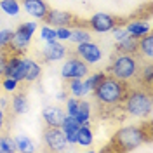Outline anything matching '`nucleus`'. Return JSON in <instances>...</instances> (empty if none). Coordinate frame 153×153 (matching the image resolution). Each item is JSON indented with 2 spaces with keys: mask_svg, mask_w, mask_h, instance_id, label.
I'll list each match as a JSON object with an SVG mask.
<instances>
[{
  "mask_svg": "<svg viewBox=\"0 0 153 153\" xmlns=\"http://www.w3.org/2000/svg\"><path fill=\"white\" fill-rule=\"evenodd\" d=\"M127 89H129V84L111 76L110 73H105L103 78L97 82V85L94 87L92 94H94L97 105L105 106V108H117L124 103Z\"/></svg>",
  "mask_w": 153,
  "mask_h": 153,
  "instance_id": "f257e3e1",
  "label": "nucleus"
},
{
  "mask_svg": "<svg viewBox=\"0 0 153 153\" xmlns=\"http://www.w3.org/2000/svg\"><path fill=\"white\" fill-rule=\"evenodd\" d=\"M146 141H152V125H127L118 129L111 137V146L106 150L132 152Z\"/></svg>",
  "mask_w": 153,
  "mask_h": 153,
  "instance_id": "f03ea898",
  "label": "nucleus"
},
{
  "mask_svg": "<svg viewBox=\"0 0 153 153\" xmlns=\"http://www.w3.org/2000/svg\"><path fill=\"white\" fill-rule=\"evenodd\" d=\"M143 63L137 61L136 54H124V52H117L115 57H111L110 63V75L122 80L125 84H134L139 82V73H141Z\"/></svg>",
  "mask_w": 153,
  "mask_h": 153,
  "instance_id": "7ed1b4c3",
  "label": "nucleus"
},
{
  "mask_svg": "<svg viewBox=\"0 0 153 153\" xmlns=\"http://www.w3.org/2000/svg\"><path fill=\"white\" fill-rule=\"evenodd\" d=\"M124 110L137 118H150L152 115V91L150 87H132L129 84L124 99Z\"/></svg>",
  "mask_w": 153,
  "mask_h": 153,
  "instance_id": "20e7f679",
  "label": "nucleus"
},
{
  "mask_svg": "<svg viewBox=\"0 0 153 153\" xmlns=\"http://www.w3.org/2000/svg\"><path fill=\"white\" fill-rule=\"evenodd\" d=\"M38 25L35 21H28V23H23V25H19L16 31L12 33V38H10V44L7 47L12 51V52H16V54H21L25 49L30 45V42H31V37H33V33L37 31Z\"/></svg>",
  "mask_w": 153,
  "mask_h": 153,
  "instance_id": "39448f33",
  "label": "nucleus"
},
{
  "mask_svg": "<svg viewBox=\"0 0 153 153\" xmlns=\"http://www.w3.org/2000/svg\"><path fill=\"white\" fill-rule=\"evenodd\" d=\"M45 25L51 26H68V28H87V21H80L76 19L71 12L66 10H57V9H49L47 16H45Z\"/></svg>",
  "mask_w": 153,
  "mask_h": 153,
  "instance_id": "423d86ee",
  "label": "nucleus"
},
{
  "mask_svg": "<svg viewBox=\"0 0 153 153\" xmlns=\"http://www.w3.org/2000/svg\"><path fill=\"white\" fill-rule=\"evenodd\" d=\"M44 144L47 146L49 152H65L68 148V141L65 137V134L61 131V127H52V125H47L44 129Z\"/></svg>",
  "mask_w": 153,
  "mask_h": 153,
  "instance_id": "0eeeda50",
  "label": "nucleus"
},
{
  "mask_svg": "<svg viewBox=\"0 0 153 153\" xmlns=\"http://www.w3.org/2000/svg\"><path fill=\"white\" fill-rule=\"evenodd\" d=\"M117 25H122V19H117L115 16L108 14V12H96L94 16L87 21V26L91 30H94L96 33H108Z\"/></svg>",
  "mask_w": 153,
  "mask_h": 153,
  "instance_id": "6e6552de",
  "label": "nucleus"
},
{
  "mask_svg": "<svg viewBox=\"0 0 153 153\" xmlns=\"http://www.w3.org/2000/svg\"><path fill=\"white\" fill-rule=\"evenodd\" d=\"M89 73V65L85 61H82L80 57H70L68 61H65V65L61 68V76L65 80L70 78H84Z\"/></svg>",
  "mask_w": 153,
  "mask_h": 153,
  "instance_id": "1a4fd4ad",
  "label": "nucleus"
},
{
  "mask_svg": "<svg viewBox=\"0 0 153 153\" xmlns=\"http://www.w3.org/2000/svg\"><path fill=\"white\" fill-rule=\"evenodd\" d=\"M75 54L82 61H85L87 65H96L101 61L103 57V51L99 49L97 44H94L92 40H87V42H82V44H76Z\"/></svg>",
  "mask_w": 153,
  "mask_h": 153,
  "instance_id": "9d476101",
  "label": "nucleus"
},
{
  "mask_svg": "<svg viewBox=\"0 0 153 153\" xmlns=\"http://www.w3.org/2000/svg\"><path fill=\"white\" fill-rule=\"evenodd\" d=\"M42 54L45 57V61L52 63V61H61L63 57H66L68 49L59 40H51V42H45V47L42 51Z\"/></svg>",
  "mask_w": 153,
  "mask_h": 153,
  "instance_id": "9b49d317",
  "label": "nucleus"
},
{
  "mask_svg": "<svg viewBox=\"0 0 153 153\" xmlns=\"http://www.w3.org/2000/svg\"><path fill=\"white\" fill-rule=\"evenodd\" d=\"M65 110H61L59 106H54V105H49V106H44L42 108V118L47 125H52V127H61L63 120H65Z\"/></svg>",
  "mask_w": 153,
  "mask_h": 153,
  "instance_id": "f8f14e48",
  "label": "nucleus"
},
{
  "mask_svg": "<svg viewBox=\"0 0 153 153\" xmlns=\"http://www.w3.org/2000/svg\"><path fill=\"white\" fill-rule=\"evenodd\" d=\"M25 10L35 19H45L49 12V5L45 0H21Z\"/></svg>",
  "mask_w": 153,
  "mask_h": 153,
  "instance_id": "ddd939ff",
  "label": "nucleus"
},
{
  "mask_svg": "<svg viewBox=\"0 0 153 153\" xmlns=\"http://www.w3.org/2000/svg\"><path fill=\"white\" fill-rule=\"evenodd\" d=\"M21 63L25 68V82H37L42 75V66L31 57H21Z\"/></svg>",
  "mask_w": 153,
  "mask_h": 153,
  "instance_id": "4468645a",
  "label": "nucleus"
},
{
  "mask_svg": "<svg viewBox=\"0 0 153 153\" xmlns=\"http://www.w3.org/2000/svg\"><path fill=\"white\" fill-rule=\"evenodd\" d=\"M78 127H80V124L76 122L73 117H70V115L65 117V120L61 124V131L65 134L68 144H76V131H78Z\"/></svg>",
  "mask_w": 153,
  "mask_h": 153,
  "instance_id": "2eb2a0df",
  "label": "nucleus"
},
{
  "mask_svg": "<svg viewBox=\"0 0 153 153\" xmlns=\"http://www.w3.org/2000/svg\"><path fill=\"white\" fill-rule=\"evenodd\" d=\"M10 108L16 115H23L28 111V99L25 91H14V96L10 97Z\"/></svg>",
  "mask_w": 153,
  "mask_h": 153,
  "instance_id": "dca6fc26",
  "label": "nucleus"
},
{
  "mask_svg": "<svg viewBox=\"0 0 153 153\" xmlns=\"http://www.w3.org/2000/svg\"><path fill=\"white\" fill-rule=\"evenodd\" d=\"M125 30L127 33L134 38H141L144 37L146 33H150V25L146 21H141V19H136V21H131L125 25Z\"/></svg>",
  "mask_w": 153,
  "mask_h": 153,
  "instance_id": "f3484780",
  "label": "nucleus"
},
{
  "mask_svg": "<svg viewBox=\"0 0 153 153\" xmlns=\"http://www.w3.org/2000/svg\"><path fill=\"white\" fill-rule=\"evenodd\" d=\"M137 52L146 57V61L153 59V37L152 33H146L144 37L137 38Z\"/></svg>",
  "mask_w": 153,
  "mask_h": 153,
  "instance_id": "a211bd4d",
  "label": "nucleus"
},
{
  "mask_svg": "<svg viewBox=\"0 0 153 153\" xmlns=\"http://www.w3.org/2000/svg\"><path fill=\"white\" fill-rule=\"evenodd\" d=\"M94 141V134L91 129V124H82L76 131V144L80 146H91Z\"/></svg>",
  "mask_w": 153,
  "mask_h": 153,
  "instance_id": "6ab92c4d",
  "label": "nucleus"
},
{
  "mask_svg": "<svg viewBox=\"0 0 153 153\" xmlns=\"http://www.w3.org/2000/svg\"><path fill=\"white\" fill-rule=\"evenodd\" d=\"M117 52H124V54H137V38L127 35L125 38L118 40V44H117Z\"/></svg>",
  "mask_w": 153,
  "mask_h": 153,
  "instance_id": "aec40b11",
  "label": "nucleus"
},
{
  "mask_svg": "<svg viewBox=\"0 0 153 153\" xmlns=\"http://www.w3.org/2000/svg\"><path fill=\"white\" fill-rule=\"evenodd\" d=\"M66 82H68L66 91L70 96H75V97H85L87 96V91L84 87V80L82 78H70Z\"/></svg>",
  "mask_w": 153,
  "mask_h": 153,
  "instance_id": "412c9836",
  "label": "nucleus"
},
{
  "mask_svg": "<svg viewBox=\"0 0 153 153\" xmlns=\"http://www.w3.org/2000/svg\"><path fill=\"white\" fill-rule=\"evenodd\" d=\"M73 118H75L80 125L91 122V105L87 103L85 99H80V101H78V111H76V115Z\"/></svg>",
  "mask_w": 153,
  "mask_h": 153,
  "instance_id": "4be33fe9",
  "label": "nucleus"
},
{
  "mask_svg": "<svg viewBox=\"0 0 153 153\" xmlns=\"http://www.w3.org/2000/svg\"><path fill=\"white\" fill-rule=\"evenodd\" d=\"M0 9L10 18H18L21 12V2L19 0H0Z\"/></svg>",
  "mask_w": 153,
  "mask_h": 153,
  "instance_id": "5701e85b",
  "label": "nucleus"
},
{
  "mask_svg": "<svg viewBox=\"0 0 153 153\" xmlns=\"http://www.w3.org/2000/svg\"><path fill=\"white\" fill-rule=\"evenodd\" d=\"M14 143H16V150L23 153H28V152H35V143L33 139L28 137V136H16L14 137Z\"/></svg>",
  "mask_w": 153,
  "mask_h": 153,
  "instance_id": "b1692460",
  "label": "nucleus"
},
{
  "mask_svg": "<svg viewBox=\"0 0 153 153\" xmlns=\"http://www.w3.org/2000/svg\"><path fill=\"white\" fill-rule=\"evenodd\" d=\"M70 40H71L73 44H82V42L91 40V33H89L85 28H71Z\"/></svg>",
  "mask_w": 153,
  "mask_h": 153,
  "instance_id": "393cba45",
  "label": "nucleus"
},
{
  "mask_svg": "<svg viewBox=\"0 0 153 153\" xmlns=\"http://www.w3.org/2000/svg\"><path fill=\"white\" fill-rule=\"evenodd\" d=\"M14 152H16L14 139L10 136H7V134L0 136V153H14Z\"/></svg>",
  "mask_w": 153,
  "mask_h": 153,
  "instance_id": "a878e982",
  "label": "nucleus"
},
{
  "mask_svg": "<svg viewBox=\"0 0 153 153\" xmlns=\"http://www.w3.org/2000/svg\"><path fill=\"white\" fill-rule=\"evenodd\" d=\"M103 75H105V73H94V75L87 76L85 80H84V87H85L87 94H91V92L94 91V87L97 85V82H99V80L103 78Z\"/></svg>",
  "mask_w": 153,
  "mask_h": 153,
  "instance_id": "bb28decb",
  "label": "nucleus"
},
{
  "mask_svg": "<svg viewBox=\"0 0 153 153\" xmlns=\"http://www.w3.org/2000/svg\"><path fill=\"white\" fill-rule=\"evenodd\" d=\"M40 37L44 42H51V40H57L56 38V28H52L51 25H44L40 28Z\"/></svg>",
  "mask_w": 153,
  "mask_h": 153,
  "instance_id": "cd10ccee",
  "label": "nucleus"
},
{
  "mask_svg": "<svg viewBox=\"0 0 153 153\" xmlns=\"http://www.w3.org/2000/svg\"><path fill=\"white\" fill-rule=\"evenodd\" d=\"M0 85H2L4 91H7V92H14V91H18L19 82L14 80V78H10V76H4L2 82H0Z\"/></svg>",
  "mask_w": 153,
  "mask_h": 153,
  "instance_id": "c85d7f7f",
  "label": "nucleus"
},
{
  "mask_svg": "<svg viewBox=\"0 0 153 153\" xmlns=\"http://www.w3.org/2000/svg\"><path fill=\"white\" fill-rule=\"evenodd\" d=\"M9 54H10V49L7 47V45L0 49V78L4 76V70H5V63H7Z\"/></svg>",
  "mask_w": 153,
  "mask_h": 153,
  "instance_id": "c756f323",
  "label": "nucleus"
},
{
  "mask_svg": "<svg viewBox=\"0 0 153 153\" xmlns=\"http://www.w3.org/2000/svg\"><path fill=\"white\" fill-rule=\"evenodd\" d=\"M70 35H71V28H68V26H59V28H56V38L59 42L70 40Z\"/></svg>",
  "mask_w": 153,
  "mask_h": 153,
  "instance_id": "7c9ffc66",
  "label": "nucleus"
},
{
  "mask_svg": "<svg viewBox=\"0 0 153 153\" xmlns=\"http://www.w3.org/2000/svg\"><path fill=\"white\" fill-rule=\"evenodd\" d=\"M12 33H14V31H12V30H7V28H5V30H0V44H2L4 47L10 44Z\"/></svg>",
  "mask_w": 153,
  "mask_h": 153,
  "instance_id": "2f4dec72",
  "label": "nucleus"
},
{
  "mask_svg": "<svg viewBox=\"0 0 153 153\" xmlns=\"http://www.w3.org/2000/svg\"><path fill=\"white\" fill-rule=\"evenodd\" d=\"M111 31H113V38L117 40V42H118V40H122V38H125L127 35H129V33H127V30H125V26H120V25H117Z\"/></svg>",
  "mask_w": 153,
  "mask_h": 153,
  "instance_id": "473e14b6",
  "label": "nucleus"
},
{
  "mask_svg": "<svg viewBox=\"0 0 153 153\" xmlns=\"http://www.w3.org/2000/svg\"><path fill=\"white\" fill-rule=\"evenodd\" d=\"M68 96H70L68 94V91H59V92H56V99L57 101H65Z\"/></svg>",
  "mask_w": 153,
  "mask_h": 153,
  "instance_id": "72a5a7b5",
  "label": "nucleus"
},
{
  "mask_svg": "<svg viewBox=\"0 0 153 153\" xmlns=\"http://www.w3.org/2000/svg\"><path fill=\"white\" fill-rule=\"evenodd\" d=\"M4 125H5V110L0 108V132H2V129H4Z\"/></svg>",
  "mask_w": 153,
  "mask_h": 153,
  "instance_id": "f704fd0d",
  "label": "nucleus"
},
{
  "mask_svg": "<svg viewBox=\"0 0 153 153\" xmlns=\"http://www.w3.org/2000/svg\"><path fill=\"white\" fill-rule=\"evenodd\" d=\"M7 106H9V97H0V108L2 110H7Z\"/></svg>",
  "mask_w": 153,
  "mask_h": 153,
  "instance_id": "c9c22d12",
  "label": "nucleus"
},
{
  "mask_svg": "<svg viewBox=\"0 0 153 153\" xmlns=\"http://www.w3.org/2000/svg\"><path fill=\"white\" fill-rule=\"evenodd\" d=\"M2 47H4V45H2V44H0V49H2Z\"/></svg>",
  "mask_w": 153,
  "mask_h": 153,
  "instance_id": "e433bc0d",
  "label": "nucleus"
}]
</instances>
